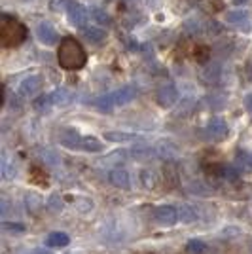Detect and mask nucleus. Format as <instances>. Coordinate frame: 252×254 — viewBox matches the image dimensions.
<instances>
[{
	"label": "nucleus",
	"mask_w": 252,
	"mask_h": 254,
	"mask_svg": "<svg viewBox=\"0 0 252 254\" xmlns=\"http://www.w3.org/2000/svg\"><path fill=\"white\" fill-rule=\"evenodd\" d=\"M84 36H85V40H87V42L101 44L106 38V31L99 29V27H91V29H85Z\"/></svg>",
	"instance_id": "obj_19"
},
{
	"label": "nucleus",
	"mask_w": 252,
	"mask_h": 254,
	"mask_svg": "<svg viewBox=\"0 0 252 254\" xmlns=\"http://www.w3.org/2000/svg\"><path fill=\"white\" fill-rule=\"evenodd\" d=\"M226 21H228V25H231V27H237V29H245V32L251 31L249 11H245V10L228 11V15H226Z\"/></svg>",
	"instance_id": "obj_8"
},
{
	"label": "nucleus",
	"mask_w": 252,
	"mask_h": 254,
	"mask_svg": "<svg viewBox=\"0 0 252 254\" xmlns=\"http://www.w3.org/2000/svg\"><path fill=\"white\" fill-rule=\"evenodd\" d=\"M76 201L78 203H74V205L78 207V211L87 212V211H91V209H93V201H91V199H87V197H78Z\"/></svg>",
	"instance_id": "obj_26"
},
{
	"label": "nucleus",
	"mask_w": 252,
	"mask_h": 254,
	"mask_svg": "<svg viewBox=\"0 0 252 254\" xmlns=\"http://www.w3.org/2000/svg\"><path fill=\"white\" fill-rule=\"evenodd\" d=\"M105 138L110 140V142H131V140H138L137 135L126 133V131H108V133H105Z\"/></svg>",
	"instance_id": "obj_18"
},
{
	"label": "nucleus",
	"mask_w": 252,
	"mask_h": 254,
	"mask_svg": "<svg viewBox=\"0 0 252 254\" xmlns=\"http://www.w3.org/2000/svg\"><path fill=\"white\" fill-rule=\"evenodd\" d=\"M42 84H44L42 76H38V74L27 76V78L21 82V85H19V95H21V97L38 95V91L42 89Z\"/></svg>",
	"instance_id": "obj_7"
},
{
	"label": "nucleus",
	"mask_w": 252,
	"mask_h": 254,
	"mask_svg": "<svg viewBox=\"0 0 252 254\" xmlns=\"http://www.w3.org/2000/svg\"><path fill=\"white\" fill-rule=\"evenodd\" d=\"M180 220L184 224H193L197 222V209L195 207H189V205H184L179 209Z\"/></svg>",
	"instance_id": "obj_20"
},
{
	"label": "nucleus",
	"mask_w": 252,
	"mask_h": 254,
	"mask_svg": "<svg viewBox=\"0 0 252 254\" xmlns=\"http://www.w3.org/2000/svg\"><path fill=\"white\" fill-rule=\"evenodd\" d=\"M209 57H210L209 46H205V44H195V46H193V59H195L197 63H207Z\"/></svg>",
	"instance_id": "obj_22"
},
{
	"label": "nucleus",
	"mask_w": 252,
	"mask_h": 254,
	"mask_svg": "<svg viewBox=\"0 0 252 254\" xmlns=\"http://www.w3.org/2000/svg\"><path fill=\"white\" fill-rule=\"evenodd\" d=\"M57 61L64 70H80L87 61L84 46L72 36L63 38L57 50Z\"/></svg>",
	"instance_id": "obj_1"
},
{
	"label": "nucleus",
	"mask_w": 252,
	"mask_h": 254,
	"mask_svg": "<svg viewBox=\"0 0 252 254\" xmlns=\"http://www.w3.org/2000/svg\"><path fill=\"white\" fill-rule=\"evenodd\" d=\"M34 106H36V110H40V112H44V110H48L50 106H53V101H52V95H42L36 103H34Z\"/></svg>",
	"instance_id": "obj_25"
},
{
	"label": "nucleus",
	"mask_w": 252,
	"mask_h": 254,
	"mask_svg": "<svg viewBox=\"0 0 252 254\" xmlns=\"http://www.w3.org/2000/svg\"><path fill=\"white\" fill-rule=\"evenodd\" d=\"M72 4L68 0H52V10L53 11H66Z\"/></svg>",
	"instance_id": "obj_27"
},
{
	"label": "nucleus",
	"mask_w": 252,
	"mask_h": 254,
	"mask_svg": "<svg viewBox=\"0 0 252 254\" xmlns=\"http://www.w3.org/2000/svg\"><path fill=\"white\" fill-rule=\"evenodd\" d=\"M87 17H89V11L85 10L84 6L72 4V6L68 8V19H70V23L76 25V27H84L85 21H87Z\"/></svg>",
	"instance_id": "obj_11"
},
{
	"label": "nucleus",
	"mask_w": 252,
	"mask_h": 254,
	"mask_svg": "<svg viewBox=\"0 0 252 254\" xmlns=\"http://www.w3.org/2000/svg\"><path fill=\"white\" fill-rule=\"evenodd\" d=\"M46 205H48L50 209H53V211H61V209H63V199H59V195H52Z\"/></svg>",
	"instance_id": "obj_28"
},
{
	"label": "nucleus",
	"mask_w": 252,
	"mask_h": 254,
	"mask_svg": "<svg viewBox=\"0 0 252 254\" xmlns=\"http://www.w3.org/2000/svg\"><path fill=\"white\" fill-rule=\"evenodd\" d=\"M36 34H38V40L46 46H53V44H57V31L53 29L50 23H40L38 25V29H36Z\"/></svg>",
	"instance_id": "obj_10"
},
{
	"label": "nucleus",
	"mask_w": 252,
	"mask_h": 254,
	"mask_svg": "<svg viewBox=\"0 0 252 254\" xmlns=\"http://www.w3.org/2000/svg\"><path fill=\"white\" fill-rule=\"evenodd\" d=\"M156 99H158L159 106H163V108H171V106L179 101V89H177L173 84L163 85V87H159L158 89Z\"/></svg>",
	"instance_id": "obj_6"
},
{
	"label": "nucleus",
	"mask_w": 252,
	"mask_h": 254,
	"mask_svg": "<svg viewBox=\"0 0 252 254\" xmlns=\"http://www.w3.org/2000/svg\"><path fill=\"white\" fill-rule=\"evenodd\" d=\"M31 254H52L50 251H44V249H34V251H31Z\"/></svg>",
	"instance_id": "obj_31"
},
{
	"label": "nucleus",
	"mask_w": 252,
	"mask_h": 254,
	"mask_svg": "<svg viewBox=\"0 0 252 254\" xmlns=\"http://www.w3.org/2000/svg\"><path fill=\"white\" fill-rule=\"evenodd\" d=\"M68 235L63 232H52L48 235V239H46V245L48 247H52V249H59V247H66L68 245Z\"/></svg>",
	"instance_id": "obj_16"
},
{
	"label": "nucleus",
	"mask_w": 252,
	"mask_h": 254,
	"mask_svg": "<svg viewBox=\"0 0 252 254\" xmlns=\"http://www.w3.org/2000/svg\"><path fill=\"white\" fill-rule=\"evenodd\" d=\"M233 2H237V4H247L249 0H233Z\"/></svg>",
	"instance_id": "obj_33"
},
{
	"label": "nucleus",
	"mask_w": 252,
	"mask_h": 254,
	"mask_svg": "<svg viewBox=\"0 0 252 254\" xmlns=\"http://www.w3.org/2000/svg\"><path fill=\"white\" fill-rule=\"evenodd\" d=\"M52 95V101H53V106H66L70 101H72V93L68 91V89H64V87H61V89H55L53 93H50Z\"/></svg>",
	"instance_id": "obj_17"
},
{
	"label": "nucleus",
	"mask_w": 252,
	"mask_h": 254,
	"mask_svg": "<svg viewBox=\"0 0 252 254\" xmlns=\"http://www.w3.org/2000/svg\"><path fill=\"white\" fill-rule=\"evenodd\" d=\"M108 179H110V182L114 184L116 188H120V190H129V188H131V177H129V171L122 169V167H116V169L110 171Z\"/></svg>",
	"instance_id": "obj_9"
},
{
	"label": "nucleus",
	"mask_w": 252,
	"mask_h": 254,
	"mask_svg": "<svg viewBox=\"0 0 252 254\" xmlns=\"http://www.w3.org/2000/svg\"><path fill=\"white\" fill-rule=\"evenodd\" d=\"M205 133H207V137L210 140H224L228 137L230 129H228V124L222 118H212L207 124V127H205Z\"/></svg>",
	"instance_id": "obj_5"
},
{
	"label": "nucleus",
	"mask_w": 252,
	"mask_h": 254,
	"mask_svg": "<svg viewBox=\"0 0 252 254\" xmlns=\"http://www.w3.org/2000/svg\"><path fill=\"white\" fill-rule=\"evenodd\" d=\"M154 220L159 224V226H165V228H171L180 220L179 209H175L173 205H161L154 211Z\"/></svg>",
	"instance_id": "obj_4"
},
{
	"label": "nucleus",
	"mask_w": 252,
	"mask_h": 254,
	"mask_svg": "<svg viewBox=\"0 0 252 254\" xmlns=\"http://www.w3.org/2000/svg\"><path fill=\"white\" fill-rule=\"evenodd\" d=\"M2 232L8 233V235H19V233L25 232V226L15 222H4L2 224Z\"/></svg>",
	"instance_id": "obj_24"
},
{
	"label": "nucleus",
	"mask_w": 252,
	"mask_h": 254,
	"mask_svg": "<svg viewBox=\"0 0 252 254\" xmlns=\"http://www.w3.org/2000/svg\"><path fill=\"white\" fill-rule=\"evenodd\" d=\"M103 142L95 137H82L80 138V150L84 152H91V154H97V152H103Z\"/></svg>",
	"instance_id": "obj_15"
},
{
	"label": "nucleus",
	"mask_w": 252,
	"mask_h": 254,
	"mask_svg": "<svg viewBox=\"0 0 252 254\" xmlns=\"http://www.w3.org/2000/svg\"><path fill=\"white\" fill-rule=\"evenodd\" d=\"M137 179H138V186L146 191L158 190L159 184H161V177H159V173L154 167H142V169L138 171Z\"/></svg>",
	"instance_id": "obj_3"
},
{
	"label": "nucleus",
	"mask_w": 252,
	"mask_h": 254,
	"mask_svg": "<svg viewBox=\"0 0 252 254\" xmlns=\"http://www.w3.org/2000/svg\"><path fill=\"white\" fill-rule=\"evenodd\" d=\"M95 106L101 110V112H112V108L116 105V101H114V95L112 93H108V95H103V97H99L97 101H95Z\"/></svg>",
	"instance_id": "obj_21"
},
{
	"label": "nucleus",
	"mask_w": 252,
	"mask_h": 254,
	"mask_svg": "<svg viewBox=\"0 0 252 254\" xmlns=\"http://www.w3.org/2000/svg\"><path fill=\"white\" fill-rule=\"evenodd\" d=\"M27 38V27L11 15H2L0 19V42L4 48H17Z\"/></svg>",
	"instance_id": "obj_2"
},
{
	"label": "nucleus",
	"mask_w": 252,
	"mask_h": 254,
	"mask_svg": "<svg viewBox=\"0 0 252 254\" xmlns=\"http://www.w3.org/2000/svg\"><path fill=\"white\" fill-rule=\"evenodd\" d=\"M114 95V101L116 105H127V103H131L135 97H137V89L133 87V85H124V87H120L118 91L112 93Z\"/></svg>",
	"instance_id": "obj_12"
},
{
	"label": "nucleus",
	"mask_w": 252,
	"mask_h": 254,
	"mask_svg": "<svg viewBox=\"0 0 252 254\" xmlns=\"http://www.w3.org/2000/svg\"><path fill=\"white\" fill-rule=\"evenodd\" d=\"M218 78H220V64H207L201 70V80L205 84H214V82H218Z\"/></svg>",
	"instance_id": "obj_14"
},
{
	"label": "nucleus",
	"mask_w": 252,
	"mask_h": 254,
	"mask_svg": "<svg viewBox=\"0 0 252 254\" xmlns=\"http://www.w3.org/2000/svg\"><path fill=\"white\" fill-rule=\"evenodd\" d=\"M245 105H247V110L252 114V93L249 97H247V101H245Z\"/></svg>",
	"instance_id": "obj_30"
},
{
	"label": "nucleus",
	"mask_w": 252,
	"mask_h": 254,
	"mask_svg": "<svg viewBox=\"0 0 252 254\" xmlns=\"http://www.w3.org/2000/svg\"><path fill=\"white\" fill-rule=\"evenodd\" d=\"M138 0H126V4H129V6H133V4H137Z\"/></svg>",
	"instance_id": "obj_32"
},
{
	"label": "nucleus",
	"mask_w": 252,
	"mask_h": 254,
	"mask_svg": "<svg viewBox=\"0 0 252 254\" xmlns=\"http://www.w3.org/2000/svg\"><path fill=\"white\" fill-rule=\"evenodd\" d=\"M186 253L188 254H205L207 253V245L199 239H191L186 243Z\"/></svg>",
	"instance_id": "obj_23"
},
{
	"label": "nucleus",
	"mask_w": 252,
	"mask_h": 254,
	"mask_svg": "<svg viewBox=\"0 0 252 254\" xmlns=\"http://www.w3.org/2000/svg\"><path fill=\"white\" fill-rule=\"evenodd\" d=\"M93 13V17L97 19L99 23H108V15H106L105 11H101V10H93L91 11Z\"/></svg>",
	"instance_id": "obj_29"
},
{
	"label": "nucleus",
	"mask_w": 252,
	"mask_h": 254,
	"mask_svg": "<svg viewBox=\"0 0 252 254\" xmlns=\"http://www.w3.org/2000/svg\"><path fill=\"white\" fill-rule=\"evenodd\" d=\"M25 203H27V209L31 214H38V212L44 209V197L42 195H38L36 191H29L27 195H25Z\"/></svg>",
	"instance_id": "obj_13"
}]
</instances>
